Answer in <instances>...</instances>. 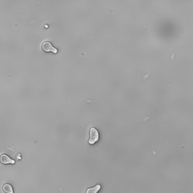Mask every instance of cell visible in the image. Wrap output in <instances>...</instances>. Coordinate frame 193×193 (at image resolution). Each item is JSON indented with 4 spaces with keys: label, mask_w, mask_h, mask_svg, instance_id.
Listing matches in <instances>:
<instances>
[{
    "label": "cell",
    "mask_w": 193,
    "mask_h": 193,
    "mask_svg": "<svg viewBox=\"0 0 193 193\" xmlns=\"http://www.w3.org/2000/svg\"><path fill=\"white\" fill-rule=\"evenodd\" d=\"M1 162L3 164H14L15 161L11 159L6 154H3L1 157Z\"/></svg>",
    "instance_id": "3"
},
{
    "label": "cell",
    "mask_w": 193,
    "mask_h": 193,
    "mask_svg": "<svg viewBox=\"0 0 193 193\" xmlns=\"http://www.w3.org/2000/svg\"><path fill=\"white\" fill-rule=\"evenodd\" d=\"M41 48L45 52L57 53L58 51L57 48L55 47L51 42L48 40H45L42 43Z\"/></svg>",
    "instance_id": "1"
},
{
    "label": "cell",
    "mask_w": 193,
    "mask_h": 193,
    "mask_svg": "<svg viewBox=\"0 0 193 193\" xmlns=\"http://www.w3.org/2000/svg\"><path fill=\"white\" fill-rule=\"evenodd\" d=\"M99 133L96 128L92 127L90 129V139L88 142L91 145H94L98 142L99 139Z\"/></svg>",
    "instance_id": "2"
},
{
    "label": "cell",
    "mask_w": 193,
    "mask_h": 193,
    "mask_svg": "<svg viewBox=\"0 0 193 193\" xmlns=\"http://www.w3.org/2000/svg\"><path fill=\"white\" fill-rule=\"evenodd\" d=\"M3 190L6 193H14L13 189L11 184L6 183L3 186Z\"/></svg>",
    "instance_id": "5"
},
{
    "label": "cell",
    "mask_w": 193,
    "mask_h": 193,
    "mask_svg": "<svg viewBox=\"0 0 193 193\" xmlns=\"http://www.w3.org/2000/svg\"><path fill=\"white\" fill-rule=\"evenodd\" d=\"M101 186L100 184H97L95 187L88 188L86 191V193H97L101 189Z\"/></svg>",
    "instance_id": "4"
}]
</instances>
